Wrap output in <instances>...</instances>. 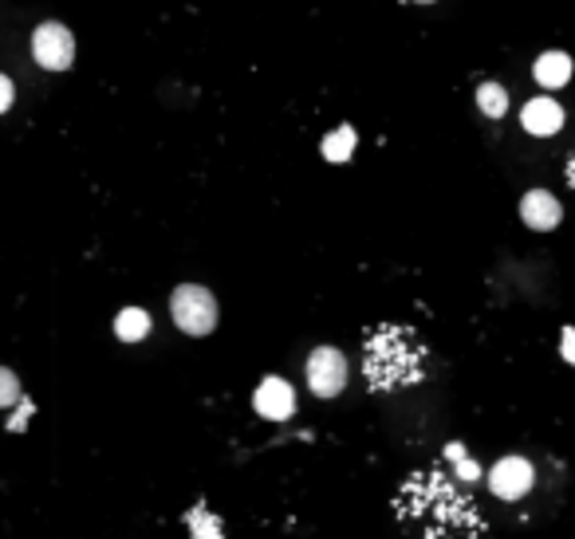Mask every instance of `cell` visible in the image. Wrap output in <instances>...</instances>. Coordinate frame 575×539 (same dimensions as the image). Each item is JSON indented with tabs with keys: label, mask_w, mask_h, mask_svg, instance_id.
<instances>
[{
	"label": "cell",
	"mask_w": 575,
	"mask_h": 539,
	"mask_svg": "<svg viewBox=\"0 0 575 539\" xmlns=\"http://www.w3.org/2000/svg\"><path fill=\"white\" fill-rule=\"evenodd\" d=\"M418 359L422 351L414 347V335L399 331V327H382L367 339V374H371V386H379V390L418 378Z\"/></svg>",
	"instance_id": "1"
},
{
	"label": "cell",
	"mask_w": 575,
	"mask_h": 539,
	"mask_svg": "<svg viewBox=\"0 0 575 539\" xmlns=\"http://www.w3.org/2000/svg\"><path fill=\"white\" fill-rule=\"evenodd\" d=\"M170 315H174L177 331L186 335H209L217 327V300L209 288L202 284H182L170 295Z\"/></svg>",
	"instance_id": "2"
},
{
	"label": "cell",
	"mask_w": 575,
	"mask_h": 539,
	"mask_svg": "<svg viewBox=\"0 0 575 539\" xmlns=\"http://www.w3.org/2000/svg\"><path fill=\"white\" fill-rule=\"evenodd\" d=\"M32 56H36V63L44 71H68L71 59H76V36L68 32V24L44 20L32 32Z\"/></svg>",
	"instance_id": "3"
},
{
	"label": "cell",
	"mask_w": 575,
	"mask_h": 539,
	"mask_svg": "<svg viewBox=\"0 0 575 539\" xmlns=\"http://www.w3.org/2000/svg\"><path fill=\"white\" fill-rule=\"evenodd\" d=\"M308 386L315 398H335L347 386V354L335 347H315L308 354Z\"/></svg>",
	"instance_id": "4"
},
{
	"label": "cell",
	"mask_w": 575,
	"mask_h": 539,
	"mask_svg": "<svg viewBox=\"0 0 575 539\" xmlns=\"http://www.w3.org/2000/svg\"><path fill=\"white\" fill-rule=\"evenodd\" d=\"M537 481V469L525 461V457H501L488 472V489L497 492L501 501H520Z\"/></svg>",
	"instance_id": "5"
},
{
	"label": "cell",
	"mask_w": 575,
	"mask_h": 539,
	"mask_svg": "<svg viewBox=\"0 0 575 539\" xmlns=\"http://www.w3.org/2000/svg\"><path fill=\"white\" fill-rule=\"evenodd\" d=\"M253 406L261 418H268V422H288V418L296 413V390L273 374V378H264V383L256 386Z\"/></svg>",
	"instance_id": "6"
},
{
	"label": "cell",
	"mask_w": 575,
	"mask_h": 539,
	"mask_svg": "<svg viewBox=\"0 0 575 539\" xmlns=\"http://www.w3.org/2000/svg\"><path fill=\"white\" fill-rule=\"evenodd\" d=\"M520 216H525L528 229H537V233H548V229L560 225V216H564V209H560V201L548 189H528L525 201H520Z\"/></svg>",
	"instance_id": "7"
},
{
	"label": "cell",
	"mask_w": 575,
	"mask_h": 539,
	"mask_svg": "<svg viewBox=\"0 0 575 539\" xmlns=\"http://www.w3.org/2000/svg\"><path fill=\"white\" fill-rule=\"evenodd\" d=\"M520 122H525L528 134L548 138L564 127V107H560L556 98H532V103H525V110H520Z\"/></svg>",
	"instance_id": "8"
},
{
	"label": "cell",
	"mask_w": 575,
	"mask_h": 539,
	"mask_svg": "<svg viewBox=\"0 0 575 539\" xmlns=\"http://www.w3.org/2000/svg\"><path fill=\"white\" fill-rule=\"evenodd\" d=\"M567 79H572V56L567 51H544L537 59V83L540 87H567Z\"/></svg>",
	"instance_id": "9"
},
{
	"label": "cell",
	"mask_w": 575,
	"mask_h": 539,
	"mask_svg": "<svg viewBox=\"0 0 575 539\" xmlns=\"http://www.w3.org/2000/svg\"><path fill=\"white\" fill-rule=\"evenodd\" d=\"M115 335L123 343H142L150 335V315L142 312V307H123V312L115 315Z\"/></svg>",
	"instance_id": "10"
},
{
	"label": "cell",
	"mask_w": 575,
	"mask_h": 539,
	"mask_svg": "<svg viewBox=\"0 0 575 539\" xmlns=\"http://www.w3.org/2000/svg\"><path fill=\"white\" fill-rule=\"evenodd\" d=\"M355 142H359V134H355V127H347V122H343V127H335L332 134L323 138V157H327V162H347V157L355 154Z\"/></svg>",
	"instance_id": "11"
},
{
	"label": "cell",
	"mask_w": 575,
	"mask_h": 539,
	"mask_svg": "<svg viewBox=\"0 0 575 539\" xmlns=\"http://www.w3.org/2000/svg\"><path fill=\"white\" fill-rule=\"evenodd\" d=\"M478 107L485 110L488 118H505V110H508V91L501 87V83H485V87L478 91Z\"/></svg>",
	"instance_id": "12"
},
{
	"label": "cell",
	"mask_w": 575,
	"mask_h": 539,
	"mask_svg": "<svg viewBox=\"0 0 575 539\" xmlns=\"http://www.w3.org/2000/svg\"><path fill=\"white\" fill-rule=\"evenodd\" d=\"M20 402V383H16V374L4 366L0 371V406H16Z\"/></svg>",
	"instance_id": "13"
},
{
	"label": "cell",
	"mask_w": 575,
	"mask_h": 539,
	"mask_svg": "<svg viewBox=\"0 0 575 539\" xmlns=\"http://www.w3.org/2000/svg\"><path fill=\"white\" fill-rule=\"evenodd\" d=\"M560 351H564V359L575 366V327H564V335H560Z\"/></svg>",
	"instance_id": "14"
},
{
	"label": "cell",
	"mask_w": 575,
	"mask_h": 539,
	"mask_svg": "<svg viewBox=\"0 0 575 539\" xmlns=\"http://www.w3.org/2000/svg\"><path fill=\"white\" fill-rule=\"evenodd\" d=\"M12 107V83L9 79H0V110H9Z\"/></svg>",
	"instance_id": "15"
},
{
	"label": "cell",
	"mask_w": 575,
	"mask_h": 539,
	"mask_svg": "<svg viewBox=\"0 0 575 539\" xmlns=\"http://www.w3.org/2000/svg\"><path fill=\"white\" fill-rule=\"evenodd\" d=\"M567 174H572V181H575V162H572V169H567Z\"/></svg>",
	"instance_id": "16"
},
{
	"label": "cell",
	"mask_w": 575,
	"mask_h": 539,
	"mask_svg": "<svg viewBox=\"0 0 575 539\" xmlns=\"http://www.w3.org/2000/svg\"><path fill=\"white\" fill-rule=\"evenodd\" d=\"M418 4H434V0H418Z\"/></svg>",
	"instance_id": "17"
}]
</instances>
